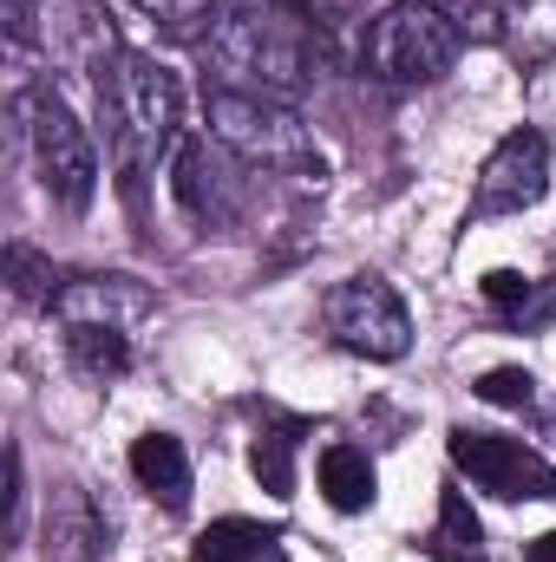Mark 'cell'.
<instances>
[{"label":"cell","instance_id":"23","mask_svg":"<svg viewBox=\"0 0 556 562\" xmlns=\"http://www.w3.org/2000/svg\"><path fill=\"white\" fill-rule=\"evenodd\" d=\"M551 321H556V276H551V281H531L524 307H518L504 327H518V334H537V327H551Z\"/></svg>","mask_w":556,"mask_h":562},{"label":"cell","instance_id":"14","mask_svg":"<svg viewBox=\"0 0 556 562\" xmlns=\"http://www.w3.org/2000/svg\"><path fill=\"white\" fill-rule=\"evenodd\" d=\"M425 557L432 562H491L485 557V530L471 517V497L458 484H445V497H438V524L425 537Z\"/></svg>","mask_w":556,"mask_h":562},{"label":"cell","instance_id":"12","mask_svg":"<svg viewBox=\"0 0 556 562\" xmlns=\"http://www.w3.org/2000/svg\"><path fill=\"white\" fill-rule=\"evenodd\" d=\"M485 26L504 40L518 66H551L556 59V0H498Z\"/></svg>","mask_w":556,"mask_h":562},{"label":"cell","instance_id":"3","mask_svg":"<svg viewBox=\"0 0 556 562\" xmlns=\"http://www.w3.org/2000/svg\"><path fill=\"white\" fill-rule=\"evenodd\" d=\"M465 46V20L445 0H393L367 40H360V66L380 86H432Z\"/></svg>","mask_w":556,"mask_h":562},{"label":"cell","instance_id":"17","mask_svg":"<svg viewBox=\"0 0 556 562\" xmlns=\"http://www.w3.org/2000/svg\"><path fill=\"white\" fill-rule=\"evenodd\" d=\"M53 537H59V557H73V562H105L112 557V517H105L86 491L66 497V517L53 524Z\"/></svg>","mask_w":556,"mask_h":562},{"label":"cell","instance_id":"16","mask_svg":"<svg viewBox=\"0 0 556 562\" xmlns=\"http://www.w3.org/2000/svg\"><path fill=\"white\" fill-rule=\"evenodd\" d=\"M321 497L334 504V510H367L374 504V458L360 451V445H327L321 451Z\"/></svg>","mask_w":556,"mask_h":562},{"label":"cell","instance_id":"21","mask_svg":"<svg viewBox=\"0 0 556 562\" xmlns=\"http://www.w3.org/2000/svg\"><path fill=\"white\" fill-rule=\"evenodd\" d=\"M138 13H151L164 33H197L210 13H216V0H132Z\"/></svg>","mask_w":556,"mask_h":562},{"label":"cell","instance_id":"6","mask_svg":"<svg viewBox=\"0 0 556 562\" xmlns=\"http://www.w3.org/2000/svg\"><path fill=\"white\" fill-rule=\"evenodd\" d=\"M327 334L360 360H407L413 314H407V301L393 294L387 276H347L327 294Z\"/></svg>","mask_w":556,"mask_h":562},{"label":"cell","instance_id":"25","mask_svg":"<svg viewBox=\"0 0 556 562\" xmlns=\"http://www.w3.org/2000/svg\"><path fill=\"white\" fill-rule=\"evenodd\" d=\"M7 40L33 46V0H7Z\"/></svg>","mask_w":556,"mask_h":562},{"label":"cell","instance_id":"9","mask_svg":"<svg viewBox=\"0 0 556 562\" xmlns=\"http://www.w3.org/2000/svg\"><path fill=\"white\" fill-rule=\"evenodd\" d=\"M53 314H59V327H119V334H138L144 321L157 314V294L138 276H79L59 288Z\"/></svg>","mask_w":556,"mask_h":562},{"label":"cell","instance_id":"20","mask_svg":"<svg viewBox=\"0 0 556 562\" xmlns=\"http://www.w3.org/2000/svg\"><path fill=\"white\" fill-rule=\"evenodd\" d=\"M471 393L491 400V406H531V400H537V380H531L524 367H491V373H478Z\"/></svg>","mask_w":556,"mask_h":562},{"label":"cell","instance_id":"5","mask_svg":"<svg viewBox=\"0 0 556 562\" xmlns=\"http://www.w3.org/2000/svg\"><path fill=\"white\" fill-rule=\"evenodd\" d=\"M20 119H26V138H33V164H40V183L59 210H92L99 196V150L86 138L79 112L66 105V92L53 79H40L26 99H20Z\"/></svg>","mask_w":556,"mask_h":562},{"label":"cell","instance_id":"24","mask_svg":"<svg viewBox=\"0 0 556 562\" xmlns=\"http://www.w3.org/2000/svg\"><path fill=\"white\" fill-rule=\"evenodd\" d=\"M26 530V464H20V445H7V537Z\"/></svg>","mask_w":556,"mask_h":562},{"label":"cell","instance_id":"19","mask_svg":"<svg viewBox=\"0 0 556 562\" xmlns=\"http://www.w3.org/2000/svg\"><path fill=\"white\" fill-rule=\"evenodd\" d=\"M0 269H7V288L20 294V301H59V288L66 281L53 276V256H40L33 243H7V256H0Z\"/></svg>","mask_w":556,"mask_h":562},{"label":"cell","instance_id":"10","mask_svg":"<svg viewBox=\"0 0 556 562\" xmlns=\"http://www.w3.org/2000/svg\"><path fill=\"white\" fill-rule=\"evenodd\" d=\"M170 196H177V210L190 223H223L236 210V190H230L223 164L210 157L203 138H177V150H170Z\"/></svg>","mask_w":556,"mask_h":562},{"label":"cell","instance_id":"13","mask_svg":"<svg viewBox=\"0 0 556 562\" xmlns=\"http://www.w3.org/2000/svg\"><path fill=\"white\" fill-rule=\"evenodd\" d=\"M197 562H288L281 550V530L269 524H249V517H223V524H210L203 537H197Z\"/></svg>","mask_w":556,"mask_h":562},{"label":"cell","instance_id":"18","mask_svg":"<svg viewBox=\"0 0 556 562\" xmlns=\"http://www.w3.org/2000/svg\"><path fill=\"white\" fill-rule=\"evenodd\" d=\"M66 360L86 373V380H119V373H132V334H119V327H66Z\"/></svg>","mask_w":556,"mask_h":562},{"label":"cell","instance_id":"7","mask_svg":"<svg viewBox=\"0 0 556 562\" xmlns=\"http://www.w3.org/2000/svg\"><path fill=\"white\" fill-rule=\"evenodd\" d=\"M445 451H452L458 477H471L478 491H491V497H504V504H544V497H556V464L544 451H531L524 438L458 425V431L445 438Z\"/></svg>","mask_w":556,"mask_h":562},{"label":"cell","instance_id":"1","mask_svg":"<svg viewBox=\"0 0 556 562\" xmlns=\"http://www.w3.org/2000/svg\"><path fill=\"white\" fill-rule=\"evenodd\" d=\"M203 66L216 72L223 92H256V99H288L294 105L308 86L327 79L334 46L294 7H236V13L210 20Z\"/></svg>","mask_w":556,"mask_h":562},{"label":"cell","instance_id":"22","mask_svg":"<svg viewBox=\"0 0 556 562\" xmlns=\"http://www.w3.org/2000/svg\"><path fill=\"white\" fill-rule=\"evenodd\" d=\"M524 294H531V276H518V269H491V276H485V307H491L498 321H511V314L524 307Z\"/></svg>","mask_w":556,"mask_h":562},{"label":"cell","instance_id":"8","mask_svg":"<svg viewBox=\"0 0 556 562\" xmlns=\"http://www.w3.org/2000/svg\"><path fill=\"white\" fill-rule=\"evenodd\" d=\"M544 190H551V144L537 138L531 125H518V132H504L498 150L485 157L478 190H471V216H478V223H491V216H524L531 203H544Z\"/></svg>","mask_w":556,"mask_h":562},{"label":"cell","instance_id":"27","mask_svg":"<svg viewBox=\"0 0 556 562\" xmlns=\"http://www.w3.org/2000/svg\"><path fill=\"white\" fill-rule=\"evenodd\" d=\"M288 7H294V0H288Z\"/></svg>","mask_w":556,"mask_h":562},{"label":"cell","instance_id":"15","mask_svg":"<svg viewBox=\"0 0 556 562\" xmlns=\"http://www.w3.org/2000/svg\"><path fill=\"white\" fill-rule=\"evenodd\" d=\"M301 438H308V419H269L256 431V445H249V471L281 504L294 497V451H301Z\"/></svg>","mask_w":556,"mask_h":562},{"label":"cell","instance_id":"11","mask_svg":"<svg viewBox=\"0 0 556 562\" xmlns=\"http://www.w3.org/2000/svg\"><path fill=\"white\" fill-rule=\"evenodd\" d=\"M132 477H138V491L151 504L184 510L190 504V451H184V438L177 431H144L132 445Z\"/></svg>","mask_w":556,"mask_h":562},{"label":"cell","instance_id":"26","mask_svg":"<svg viewBox=\"0 0 556 562\" xmlns=\"http://www.w3.org/2000/svg\"><path fill=\"white\" fill-rule=\"evenodd\" d=\"M524 562H556V530H544V537L524 550Z\"/></svg>","mask_w":556,"mask_h":562},{"label":"cell","instance_id":"4","mask_svg":"<svg viewBox=\"0 0 556 562\" xmlns=\"http://www.w3.org/2000/svg\"><path fill=\"white\" fill-rule=\"evenodd\" d=\"M203 112H210V138L223 150H236L243 164H256V170H314L321 177V150H314L301 112L288 99H256V92H223L216 86L203 99Z\"/></svg>","mask_w":556,"mask_h":562},{"label":"cell","instance_id":"2","mask_svg":"<svg viewBox=\"0 0 556 562\" xmlns=\"http://www.w3.org/2000/svg\"><path fill=\"white\" fill-rule=\"evenodd\" d=\"M99 99L112 112V138L119 157L132 170V190H138L144 170L170 164L177 150V125H184V86L164 59H151L138 46H119L112 66H99Z\"/></svg>","mask_w":556,"mask_h":562}]
</instances>
